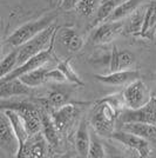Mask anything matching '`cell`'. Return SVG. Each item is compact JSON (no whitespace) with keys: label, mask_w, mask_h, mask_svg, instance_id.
I'll use <instances>...</instances> for the list:
<instances>
[{"label":"cell","mask_w":156,"mask_h":158,"mask_svg":"<svg viewBox=\"0 0 156 158\" xmlns=\"http://www.w3.org/2000/svg\"><path fill=\"white\" fill-rule=\"evenodd\" d=\"M119 114L120 107L114 98L109 97L99 102L92 118V125L95 132L102 137L111 136L114 133Z\"/></svg>","instance_id":"1"},{"label":"cell","mask_w":156,"mask_h":158,"mask_svg":"<svg viewBox=\"0 0 156 158\" xmlns=\"http://www.w3.org/2000/svg\"><path fill=\"white\" fill-rule=\"evenodd\" d=\"M55 19V14H48L38 20H34L31 23H26L24 25L19 26L14 31L5 41V45L11 47H19L26 41L31 40L33 37L39 34L41 31L51 26Z\"/></svg>","instance_id":"2"},{"label":"cell","mask_w":156,"mask_h":158,"mask_svg":"<svg viewBox=\"0 0 156 158\" xmlns=\"http://www.w3.org/2000/svg\"><path fill=\"white\" fill-rule=\"evenodd\" d=\"M55 34H57V27L51 25L44 31H41L39 34H37L35 37H33L31 40H28L25 44L19 46L18 66L24 64L29 58H32L33 56L44 51L45 47L49 46Z\"/></svg>","instance_id":"3"},{"label":"cell","mask_w":156,"mask_h":158,"mask_svg":"<svg viewBox=\"0 0 156 158\" xmlns=\"http://www.w3.org/2000/svg\"><path fill=\"white\" fill-rule=\"evenodd\" d=\"M122 99H123L124 105L128 109L137 110L146 105L151 99V97L146 84L142 80L136 79L126 86V89L122 92Z\"/></svg>","instance_id":"4"},{"label":"cell","mask_w":156,"mask_h":158,"mask_svg":"<svg viewBox=\"0 0 156 158\" xmlns=\"http://www.w3.org/2000/svg\"><path fill=\"white\" fill-rule=\"evenodd\" d=\"M57 37V35H55ZM55 37L53 38L51 45L48 46V48H46L44 51L39 52L38 54L33 56L32 58L25 61L24 64L17 66L13 71L11 73H8L7 76H5L4 78L0 79V81H5V80H10V79H14V78H19L22 74H25L27 72H31L33 70H37L41 66H44L46 63H48L49 60L52 59V54H53V46H54V40H55Z\"/></svg>","instance_id":"5"},{"label":"cell","mask_w":156,"mask_h":158,"mask_svg":"<svg viewBox=\"0 0 156 158\" xmlns=\"http://www.w3.org/2000/svg\"><path fill=\"white\" fill-rule=\"evenodd\" d=\"M0 150L10 156H17L19 151V140L4 110L0 113Z\"/></svg>","instance_id":"6"},{"label":"cell","mask_w":156,"mask_h":158,"mask_svg":"<svg viewBox=\"0 0 156 158\" xmlns=\"http://www.w3.org/2000/svg\"><path fill=\"white\" fill-rule=\"evenodd\" d=\"M111 137L113 139L117 140L119 143L123 144L124 146L131 149L133 151H135L138 157L147 158L150 157V155H151L149 140L143 138L141 136H137L135 133L122 130V131L114 132Z\"/></svg>","instance_id":"7"},{"label":"cell","mask_w":156,"mask_h":158,"mask_svg":"<svg viewBox=\"0 0 156 158\" xmlns=\"http://www.w3.org/2000/svg\"><path fill=\"white\" fill-rule=\"evenodd\" d=\"M124 25L121 21H104L93 30L89 43L93 45H104L109 44L123 31Z\"/></svg>","instance_id":"8"},{"label":"cell","mask_w":156,"mask_h":158,"mask_svg":"<svg viewBox=\"0 0 156 158\" xmlns=\"http://www.w3.org/2000/svg\"><path fill=\"white\" fill-rule=\"evenodd\" d=\"M25 84H27L31 87H37V86L44 84L46 81H65L67 80L65 77V74L57 69H45V67H39L37 70H33L31 72H27L25 74H22L21 77H19Z\"/></svg>","instance_id":"9"},{"label":"cell","mask_w":156,"mask_h":158,"mask_svg":"<svg viewBox=\"0 0 156 158\" xmlns=\"http://www.w3.org/2000/svg\"><path fill=\"white\" fill-rule=\"evenodd\" d=\"M122 123L127 122H144L156 125V96L151 97L149 102L137 110H126L121 114Z\"/></svg>","instance_id":"10"},{"label":"cell","mask_w":156,"mask_h":158,"mask_svg":"<svg viewBox=\"0 0 156 158\" xmlns=\"http://www.w3.org/2000/svg\"><path fill=\"white\" fill-rule=\"evenodd\" d=\"M48 146L49 144L45 138L44 133L39 132L28 137L26 143L19 150L17 157H46L48 153Z\"/></svg>","instance_id":"11"},{"label":"cell","mask_w":156,"mask_h":158,"mask_svg":"<svg viewBox=\"0 0 156 158\" xmlns=\"http://www.w3.org/2000/svg\"><path fill=\"white\" fill-rule=\"evenodd\" d=\"M108 71L116 72L129 70L135 64V56L127 50H121L119 47H113L111 52L108 56Z\"/></svg>","instance_id":"12"},{"label":"cell","mask_w":156,"mask_h":158,"mask_svg":"<svg viewBox=\"0 0 156 158\" xmlns=\"http://www.w3.org/2000/svg\"><path fill=\"white\" fill-rule=\"evenodd\" d=\"M95 78L102 84L111 86H122L128 85L131 81L140 78V73L136 70H123V71H116L111 72L108 74H95Z\"/></svg>","instance_id":"13"},{"label":"cell","mask_w":156,"mask_h":158,"mask_svg":"<svg viewBox=\"0 0 156 158\" xmlns=\"http://www.w3.org/2000/svg\"><path fill=\"white\" fill-rule=\"evenodd\" d=\"M31 89H32L31 86L25 84L20 78L0 81V97L1 99H7L12 97L29 96Z\"/></svg>","instance_id":"14"},{"label":"cell","mask_w":156,"mask_h":158,"mask_svg":"<svg viewBox=\"0 0 156 158\" xmlns=\"http://www.w3.org/2000/svg\"><path fill=\"white\" fill-rule=\"evenodd\" d=\"M79 106L75 104H66L52 112V118L60 132H64L69 126L73 119L79 113Z\"/></svg>","instance_id":"15"},{"label":"cell","mask_w":156,"mask_h":158,"mask_svg":"<svg viewBox=\"0 0 156 158\" xmlns=\"http://www.w3.org/2000/svg\"><path fill=\"white\" fill-rule=\"evenodd\" d=\"M60 41L69 52H79L84 47V39L73 27H64L60 32Z\"/></svg>","instance_id":"16"},{"label":"cell","mask_w":156,"mask_h":158,"mask_svg":"<svg viewBox=\"0 0 156 158\" xmlns=\"http://www.w3.org/2000/svg\"><path fill=\"white\" fill-rule=\"evenodd\" d=\"M1 110L5 111V113H6L8 119H10V122H11V124H12V127H13L14 132L17 135V138L19 140V150H20L24 146V144L26 143L28 137H29L26 126H25V123H24V120H22V118H21V116L19 114L18 111L12 110V109H1Z\"/></svg>","instance_id":"17"},{"label":"cell","mask_w":156,"mask_h":158,"mask_svg":"<svg viewBox=\"0 0 156 158\" xmlns=\"http://www.w3.org/2000/svg\"><path fill=\"white\" fill-rule=\"evenodd\" d=\"M89 145H91V133L88 130V123L86 119H82L80 122L75 136V148L80 157H88Z\"/></svg>","instance_id":"18"},{"label":"cell","mask_w":156,"mask_h":158,"mask_svg":"<svg viewBox=\"0 0 156 158\" xmlns=\"http://www.w3.org/2000/svg\"><path fill=\"white\" fill-rule=\"evenodd\" d=\"M122 130L135 133L146 139H156V125L144 122H127L122 123Z\"/></svg>","instance_id":"19"},{"label":"cell","mask_w":156,"mask_h":158,"mask_svg":"<svg viewBox=\"0 0 156 158\" xmlns=\"http://www.w3.org/2000/svg\"><path fill=\"white\" fill-rule=\"evenodd\" d=\"M41 113V119H42V130L45 138L47 139L48 144L51 148H57L59 145V129L57 127L52 116H49L47 112L40 111Z\"/></svg>","instance_id":"20"},{"label":"cell","mask_w":156,"mask_h":158,"mask_svg":"<svg viewBox=\"0 0 156 158\" xmlns=\"http://www.w3.org/2000/svg\"><path fill=\"white\" fill-rule=\"evenodd\" d=\"M124 0H102V2L99 5L98 10H96V14H95L94 19L91 23V27H95L104 21H107L109 15L114 12V10Z\"/></svg>","instance_id":"21"},{"label":"cell","mask_w":156,"mask_h":158,"mask_svg":"<svg viewBox=\"0 0 156 158\" xmlns=\"http://www.w3.org/2000/svg\"><path fill=\"white\" fill-rule=\"evenodd\" d=\"M156 28V1H151L146 8L144 21H143L141 38L144 39H153L154 32Z\"/></svg>","instance_id":"22"},{"label":"cell","mask_w":156,"mask_h":158,"mask_svg":"<svg viewBox=\"0 0 156 158\" xmlns=\"http://www.w3.org/2000/svg\"><path fill=\"white\" fill-rule=\"evenodd\" d=\"M147 7H138L135 12L130 14V18L124 25L123 31L126 34L129 35H141L144 21V13Z\"/></svg>","instance_id":"23"},{"label":"cell","mask_w":156,"mask_h":158,"mask_svg":"<svg viewBox=\"0 0 156 158\" xmlns=\"http://www.w3.org/2000/svg\"><path fill=\"white\" fill-rule=\"evenodd\" d=\"M142 1L143 0H124L122 4H120L114 10V12L109 15L107 21H117V20H121L128 17L141 6Z\"/></svg>","instance_id":"24"},{"label":"cell","mask_w":156,"mask_h":158,"mask_svg":"<svg viewBox=\"0 0 156 158\" xmlns=\"http://www.w3.org/2000/svg\"><path fill=\"white\" fill-rule=\"evenodd\" d=\"M18 58H19V47H15L13 51H11L7 56L2 58L1 64H0L1 78H4L8 73H11L18 66Z\"/></svg>","instance_id":"25"},{"label":"cell","mask_w":156,"mask_h":158,"mask_svg":"<svg viewBox=\"0 0 156 158\" xmlns=\"http://www.w3.org/2000/svg\"><path fill=\"white\" fill-rule=\"evenodd\" d=\"M58 69L65 74V77L67 80L74 83L75 85H79V86L84 85V81L80 79V77L76 74V72L73 70V67H72V65H71V60L69 59L60 60L58 63Z\"/></svg>","instance_id":"26"},{"label":"cell","mask_w":156,"mask_h":158,"mask_svg":"<svg viewBox=\"0 0 156 158\" xmlns=\"http://www.w3.org/2000/svg\"><path fill=\"white\" fill-rule=\"evenodd\" d=\"M67 103H68V97L61 91H53L46 98V105H48V107H52L54 110L66 105Z\"/></svg>","instance_id":"27"},{"label":"cell","mask_w":156,"mask_h":158,"mask_svg":"<svg viewBox=\"0 0 156 158\" xmlns=\"http://www.w3.org/2000/svg\"><path fill=\"white\" fill-rule=\"evenodd\" d=\"M99 2L100 0H80L78 5L75 6L76 13L82 15V17H89L94 13L95 10H98Z\"/></svg>","instance_id":"28"},{"label":"cell","mask_w":156,"mask_h":158,"mask_svg":"<svg viewBox=\"0 0 156 158\" xmlns=\"http://www.w3.org/2000/svg\"><path fill=\"white\" fill-rule=\"evenodd\" d=\"M106 151L102 143L99 140V138L93 135L91 136V145H89V151H88V157L89 158H103L106 157Z\"/></svg>","instance_id":"29"},{"label":"cell","mask_w":156,"mask_h":158,"mask_svg":"<svg viewBox=\"0 0 156 158\" xmlns=\"http://www.w3.org/2000/svg\"><path fill=\"white\" fill-rule=\"evenodd\" d=\"M79 1H80V0H62L61 7H62V10H65V11H69V10L75 8V6L78 5Z\"/></svg>","instance_id":"30"},{"label":"cell","mask_w":156,"mask_h":158,"mask_svg":"<svg viewBox=\"0 0 156 158\" xmlns=\"http://www.w3.org/2000/svg\"><path fill=\"white\" fill-rule=\"evenodd\" d=\"M154 37H156V28H155V32H154Z\"/></svg>","instance_id":"31"},{"label":"cell","mask_w":156,"mask_h":158,"mask_svg":"<svg viewBox=\"0 0 156 158\" xmlns=\"http://www.w3.org/2000/svg\"><path fill=\"white\" fill-rule=\"evenodd\" d=\"M155 96H156V89H155Z\"/></svg>","instance_id":"32"}]
</instances>
